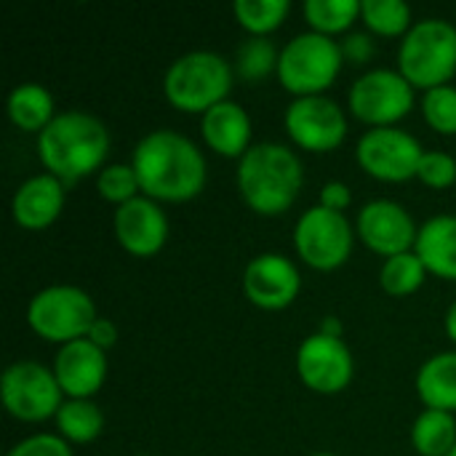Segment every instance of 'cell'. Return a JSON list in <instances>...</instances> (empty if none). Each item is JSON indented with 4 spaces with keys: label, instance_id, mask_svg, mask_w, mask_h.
<instances>
[{
    "label": "cell",
    "instance_id": "obj_1",
    "mask_svg": "<svg viewBox=\"0 0 456 456\" xmlns=\"http://www.w3.org/2000/svg\"><path fill=\"white\" fill-rule=\"evenodd\" d=\"M131 168L139 187L152 200L184 203L206 187V158L200 147L179 131L158 128L134 147Z\"/></svg>",
    "mask_w": 456,
    "mask_h": 456
},
{
    "label": "cell",
    "instance_id": "obj_2",
    "mask_svg": "<svg viewBox=\"0 0 456 456\" xmlns=\"http://www.w3.org/2000/svg\"><path fill=\"white\" fill-rule=\"evenodd\" d=\"M110 152L107 126L83 110H67L56 115L37 134V155L48 174L61 182H75L104 168Z\"/></svg>",
    "mask_w": 456,
    "mask_h": 456
},
{
    "label": "cell",
    "instance_id": "obj_3",
    "mask_svg": "<svg viewBox=\"0 0 456 456\" xmlns=\"http://www.w3.org/2000/svg\"><path fill=\"white\" fill-rule=\"evenodd\" d=\"M305 182L299 155L278 142L251 144L238 163V190L248 208L275 216L291 208Z\"/></svg>",
    "mask_w": 456,
    "mask_h": 456
},
{
    "label": "cell",
    "instance_id": "obj_4",
    "mask_svg": "<svg viewBox=\"0 0 456 456\" xmlns=\"http://www.w3.org/2000/svg\"><path fill=\"white\" fill-rule=\"evenodd\" d=\"M235 67L214 51H190L171 61L163 77V94L182 112L206 115L224 102L232 88Z\"/></svg>",
    "mask_w": 456,
    "mask_h": 456
},
{
    "label": "cell",
    "instance_id": "obj_5",
    "mask_svg": "<svg viewBox=\"0 0 456 456\" xmlns=\"http://www.w3.org/2000/svg\"><path fill=\"white\" fill-rule=\"evenodd\" d=\"M398 72L414 88L449 86L456 72V27L446 19L414 21L398 48Z\"/></svg>",
    "mask_w": 456,
    "mask_h": 456
},
{
    "label": "cell",
    "instance_id": "obj_6",
    "mask_svg": "<svg viewBox=\"0 0 456 456\" xmlns=\"http://www.w3.org/2000/svg\"><path fill=\"white\" fill-rule=\"evenodd\" d=\"M342 48L331 35L302 32L281 48L278 77L297 99L321 96L342 69Z\"/></svg>",
    "mask_w": 456,
    "mask_h": 456
},
{
    "label": "cell",
    "instance_id": "obj_7",
    "mask_svg": "<svg viewBox=\"0 0 456 456\" xmlns=\"http://www.w3.org/2000/svg\"><path fill=\"white\" fill-rule=\"evenodd\" d=\"M96 321L94 299L77 286H45L29 299L27 323L48 342H75L88 337Z\"/></svg>",
    "mask_w": 456,
    "mask_h": 456
},
{
    "label": "cell",
    "instance_id": "obj_8",
    "mask_svg": "<svg viewBox=\"0 0 456 456\" xmlns=\"http://www.w3.org/2000/svg\"><path fill=\"white\" fill-rule=\"evenodd\" d=\"M3 406L19 422H43L61 409V387L56 374L37 361H16L0 379Z\"/></svg>",
    "mask_w": 456,
    "mask_h": 456
},
{
    "label": "cell",
    "instance_id": "obj_9",
    "mask_svg": "<svg viewBox=\"0 0 456 456\" xmlns=\"http://www.w3.org/2000/svg\"><path fill=\"white\" fill-rule=\"evenodd\" d=\"M294 248L310 267L337 270L353 251V227L345 214L318 203L299 216L294 227Z\"/></svg>",
    "mask_w": 456,
    "mask_h": 456
},
{
    "label": "cell",
    "instance_id": "obj_10",
    "mask_svg": "<svg viewBox=\"0 0 456 456\" xmlns=\"http://www.w3.org/2000/svg\"><path fill=\"white\" fill-rule=\"evenodd\" d=\"M350 110L358 120L382 128L393 126L414 107V86L398 69H369L350 88Z\"/></svg>",
    "mask_w": 456,
    "mask_h": 456
},
{
    "label": "cell",
    "instance_id": "obj_11",
    "mask_svg": "<svg viewBox=\"0 0 456 456\" xmlns=\"http://www.w3.org/2000/svg\"><path fill=\"white\" fill-rule=\"evenodd\" d=\"M422 155L419 139L395 126L369 128L355 147L361 168L382 182H406L417 176Z\"/></svg>",
    "mask_w": 456,
    "mask_h": 456
},
{
    "label": "cell",
    "instance_id": "obj_12",
    "mask_svg": "<svg viewBox=\"0 0 456 456\" xmlns=\"http://www.w3.org/2000/svg\"><path fill=\"white\" fill-rule=\"evenodd\" d=\"M286 131L302 150L329 152L347 136V118L329 96H299L286 110Z\"/></svg>",
    "mask_w": 456,
    "mask_h": 456
},
{
    "label": "cell",
    "instance_id": "obj_13",
    "mask_svg": "<svg viewBox=\"0 0 456 456\" xmlns=\"http://www.w3.org/2000/svg\"><path fill=\"white\" fill-rule=\"evenodd\" d=\"M297 371L299 379L323 395L342 393L353 379V355L342 337L329 334H310L297 353Z\"/></svg>",
    "mask_w": 456,
    "mask_h": 456
},
{
    "label": "cell",
    "instance_id": "obj_14",
    "mask_svg": "<svg viewBox=\"0 0 456 456\" xmlns=\"http://www.w3.org/2000/svg\"><path fill=\"white\" fill-rule=\"evenodd\" d=\"M417 232L411 214L395 200H371L358 211L361 240L387 259L406 254L417 243Z\"/></svg>",
    "mask_w": 456,
    "mask_h": 456
},
{
    "label": "cell",
    "instance_id": "obj_15",
    "mask_svg": "<svg viewBox=\"0 0 456 456\" xmlns=\"http://www.w3.org/2000/svg\"><path fill=\"white\" fill-rule=\"evenodd\" d=\"M302 289V275L297 265L283 254H262L248 262L243 273L246 297L262 310L289 307Z\"/></svg>",
    "mask_w": 456,
    "mask_h": 456
},
{
    "label": "cell",
    "instance_id": "obj_16",
    "mask_svg": "<svg viewBox=\"0 0 456 456\" xmlns=\"http://www.w3.org/2000/svg\"><path fill=\"white\" fill-rule=\"evenodd\" d=\"M53 374L69 401H88L102 390L107 379V353L96 347L88 337L67 342L56 353Z\"/></svg>",
    "mask_w": 456,
    "mask_h": 456
},
{
    "label": "cell",
    "instance_id": "obj_17",
    "mask_svg": "<svg viewBox=\"0 0 456 456\" xmlns=\"http://www.w3.org/2000/svg\"><path fill=\"white\" fill-rule=\"evenodd\" d=\"M115 235L120 246L134 256H152L166 246L168 216L158 200L136 195L134 200L118 206L115 211Z\"/></svg>",
    "mask_w": 456,
    "mask_h": 456
},
{
    "label": "cell",
    "instance_id": "obj_18",
    "mask_svg": "<svg viewBox=\"0 0 456 456\" xmlns=\"http://www.w3.org/2000/svg\"><path fill=\"white\" fill-rule=\"evenodd\" d=\"M64 208V182L53 174L29 176L11 200L13 222L24 230H43L59 219Z\"/></svg>",
    "mask_w": 456,
    "mask_h": 456
},
{
    "label": "cell",
    "instance_id": "obj_19",
    "mask_svg": "<svg viewBox=\"0 0 456 456\" xmlns=\"http://www.w3.org/2000/svg\"><path fill=\"white\" fill-rule=\"evenodd\" d=\"M200 131L206 144L224 158H243L251 147V118L238 102L230 99L214 104L203 115Z\"/></svg>",
    "mask_w": 456,
    "mask_h": 456
},
{
    "label": "cell",
    "instance_id": "obj_20",
    "mask_svg": "<svg viewBox=\"0 0 456 456\" xmlns=\"http://www.w3.org/2000/svg\"><path fill=\"white\" fill-rule=\"evenodd\" d=\"M414 254L422 259L428 273L438 278L456 281V216L454 214H438L428 219L414 243Z\"/></svg>",
    "mask_w": 456,
    "mask_h": 456
},
{
    "label": "cell",
    "instance_id": "obj_21",
    "mask_svg": "<svg viewBox=\"0 0 456 456\" xmlns=\"http://www.w3.org/2000/svg\"><path fill=\"white\" fill-rule=\"evenodd\" d=\"M417 393L428 409L456 411V353H438L419 366Z\"/></svg>",
    "mask_w": 456,
    "mask_h": 456
},
{
    "label": "cell",
    "instance_id": "obj_22",
    "mask_svg": "<svg viewBox=\"0 0 456 456\" xmlns=\"http://www.w3.org/2000/svg\"><path fill=\"white\" fill-rule=\"evenodd\" d=\"M8 118L16 128L40 134L56 115H53V96L40 83H21L8 94Z\"/></svg>",
    "mask_w": 456,
    "mask_h": 456
},
{
    "label": "cell",
    "instance_id": "obj_23",
    "mask_svg": "<svg viewBox=\"0 0 456 456\" xmlns=\"http://www.w3.org/2000/svg\"><path fill=\"white\" fill-rule=\"evenodd\" d=\"M411 444L422 456H449L456 446V422L452 411L425 409L414 428Z\"/></svg>",
    "mask_w": 456,
    "mask_h": 456
},
{
    "label": "cell",
    "instance_id": "obj_24",
    "mask_svg": "<svg viewBox=\"0 0 456 456\" xmlns=\"http://www.w3.org/2000/svg\"><path fill=\"white\" fill-rule=\"evenodd\" d=\"M56 428L69 444H91L104 428V414L94 401H64L56 414Z\"/></svg>",
    "mask_w": 456,
    "mask_h": 456
},
{
    "label": "cell",
    "instance_id": "obj_25",
    "mask_svg": "<svg viewBox=\"0 0 456 456\" xmlns=\"http://www.w3.org/2000/svg\"><path fill=\"white\" fill-rule=\"evenodd\" d=\"M278 59H281V51L267 35H248L235 51V72L243 80L254 83V80L267 77L273 69H278Z\"/></svg>",
    "mask_w": 456,
    "mask_h": 456
},
{
    "label": "cell",
    "instance_id": "obj_26",
    "mask_svg": "<svg viewBox=\"0 0 456 456\" xmlns=\"http://www.w3.org/2000/svg\"><path fill=\"white\" fill-rule=\"evenodd\" d=\"M425 275H428V267L422 265V259L414 251H406V254H395V256L385 259V265L379 270V283L387 294L406 297L422 286Z\"/></svg>",
    "mask_w": 456,
    "mask_h": 456
},
{
    "label": "cell",
    "instance_id": "obj_27",
    "mask_svg": "<svg viewBox=\"0 0 456 456\" xmlns=\"http://www.w3.org/2000/svg\"><path fill=\"white\" fill-rule=\"evenodd\" d=\"M361 16L358 0H307L305 19L310 21L313 32L334 35L350 29V24Z\"/></svg>",
    "mask_w": 456,
    "mask_h": 456
},
{
    "label": "cell",
    "instance_id": "obj_28",
    "mask_svg": "<svg viewBox=\"0 0 456 456\" xmlns=\"http://www.w3.org/2000/svg\"><path fill=\"white\" fill-rule=\"evenodd\" d=\"M291 11L289 0H235L232 13L251 35H270L278 29Z\"/></svg>",
    "mask_w": 456,
    "mask_h": 456
},
{
    "label": "cell",
    "instance_id": "obj_29",
    "mask_svg": "<svg viewBox=\"0 0 456 456\" xmlns=\"http://www.w3.org/2000/svg\"><path fill=\"white\" fill-rule=\"evenodd\" d=\"M361 16L379 35H406L411 29V8L401 0H363Z\"/></svg>",
    "mask_w": 456,
    "mask_h": 456
},
{
    "label": "cell",
    "instance_id": "obj_30",
    "mask_svg": "<svg viewBox=\"0 0 456 456\" xmlns=\"http://www.w3.org/2000/svg\"><path fill=\"white\" fill-rule=\"evenodd\" d=\"M96 190L104 200L110 203H128L136 198V192H142L139 187V179H136V171L126 163H110L99 171L96 176Z\"/></svg>",
    "mask_w": 456,
    "mask_h": 456
},
{
    "label": "cell",
    "instance_id": "obj_31",
    "mask_svg": "<svg viewBox=\"0 0 456 456\" xmlns=\"http://www.w3.org/2000/svg\"><path fill=\"white\" fill-rule=\"evenodd\" d=\"M425 120L438 134H456V88L454 86H438L425 91L422 99Z\"/></svg>",
    "mask_w": 456,
    "mask_h": 456
},
{
    "label": "cell",
    "instance_id": "obj_32",
    "mask_svg": "<svg viewBox=\"0 0 456 456\" xmlns=\"http://www.w3.org/2000/svg\"><path fill=\"white\" fill-rule=\"evenodd\" d=\"M417 176H419L428 187H436V190L452 187L456 182V160L449 152L430 150V152L422 155L419 168H417Z\"/></svg>",
    "mask_w": 456,
    "mask_h": 456
},
{
    "label": "cell",
    "instance_id": "obj_33",
    "mask_svg": "<svg viewBox=\"0 0 456 456\" xmlns=\"http://www.w3.org/2000/svg\"><path fill=\"white\" fill-rule=\"evenodd\" d=\"M5 456H72V449L61 436L37 433V436L19 441Z\"/></svg>",
    "mask_w": 456,
    "mask_h": 456
},
{
    "label": "cell",
    "instance_id": "obj_34",
    "mask_svg": "<svg viewBox=\"0 0 456 456\" xmlns=\"http://www.w3.org/2000/svg\"><path fill=\"white\" fill-rule=\"evenodd\" d=\"M339 48H342V56L347 61H353V64H366L374 56V40H371L369 32H350V35H345Z\"/></svg>",
    "mask_w": 456,
    "mask_h": 456
},
{
    "label": "cell",
    "instance_id": "obj_35",
    "mask_svg": "<svg viewBox=\"0 0 456 456\" xmlns=\"http://www.w3.org/2000/svg\"><path fill=\"white\" fill-rule=\"evenodd\" d=\"M350 187L345 182H326L323 190H321V206L323 208H331V211H345L350 206Z\"/></svg>",
    "mask_w": 456,
    "mask_h": 456
},
{
    "label": "cell",
    "instance_id": "obj_36",
    "mask_svg": "<svg viewBox=\"0 0 456 456\" xmlns=\"http://www.w3.org/2000/svg\"><path fill=\"white\" fill-rule=\"evenodd\" d=\"M88 339L96 345V347H102L104 353L118 342V329H115V323L112 321H107V318H96L94 321V326H91V331H88Z\"/></svg>",
    "mask_w": 456,
    "mask_h": 456
},
{
    "label": "cell",
    "instance_id": "obj_37",
    "mask_svg": "<svg viewBox=\"0 0 456 456\" xmlns=\"http://www.w3.org/2000/svg\"><path fill=\"white\" fill-rule=\"evenodd\" d=\"M318 331L321 334H329V337H342V323L334 315H329V318H323V323H321Z\"/></svg>",
    "mask_w": 456,
    "mask_h": 456
},
{
    "label": "cell",
    "instance_id": "obj_38",
    "mask_svg": "<svg viewBox=\"0 0 456 456\" xmlns=\"http://www.w3.org/2000/svg\"><path fill=\"white\" fill-rule=\"evenodd\" d=\"M446 334L456 342V302L449 307V313H446Z\"/></svg>",
    "mask_w": 456,
    "mask_h": 456
},
{
    "label": "cell",
    "instance_id": "obj_39",
    "mask_svg": "<svg viewBox=\"0 0 456 456\" xmlns=\"http://www.w3.org/2000/svg\"><path fill=\"white\" fill-rule=\"evenodd\" d=\"M313 456H337V454H329V452H321V454H313Z\"/></svg>",
    "mask_w": 456,
    "mask_h": 456
},
{
    "label": "cell",
    "instance_id": "obj_40",
    "mask_svg": "<svg viewBox=\"0 0 456 456\" xmlns=\"http://www.w3.org/2000/svg\"><path fill=\"white\" fill-rule=\"evenodd\" d=\"M449 456H456V446H454V452H452V454H449Z\"/></svg>",
    "mask_w": 456,
    "mask_h": 456
}]
</instances>
